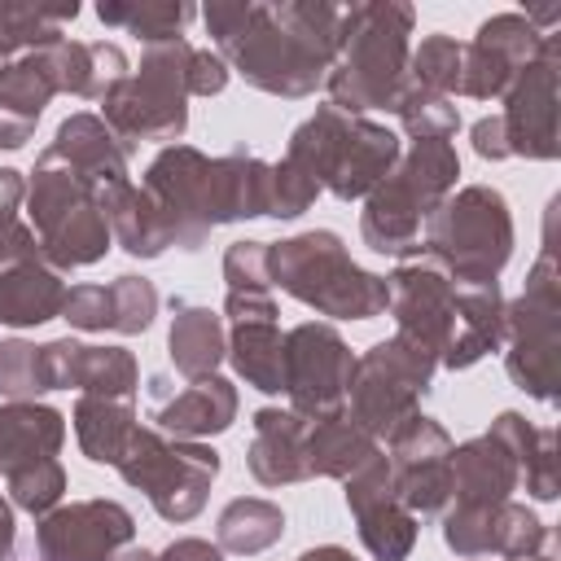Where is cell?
Listing matches in <instances>:
<instances>
[{
  "label": "cell",
  "mask_w": 561,
  "mask_h": 561,
  "mask_svg": "<svg viewBox=\"0 0 561 561\" xmlns=\"http://www.w3.org/2000/svg\"><path fill=\"white\" fill-rule=\"evenodd\" d=\"M206 31L224 57L250 88L272 96H311L337 53L342 9L320 0H215L202 9Z\"/></svg>",
  "instance_id": "1"
},
{
  "label": "cell",
  "mask_w": 561,
  "mask_h": 561,
  "mask_svg": "<svg viewBox=\"0 0 561 561\" xmlns=\"http://www.w3.org/2000/svg\"><path fill=\"white\" fill-rule=\"evenodd\" d=\"M228 83L219 53L188 39L149 44L136 75H127L105 101V127L136 149L140 140H180L188 127V96H215Z\"/></svg>",
  "instance_id": "2"
},
{
  "label": "cell",
  "mask_w": 561,
  "mask_h": 561,
  "mask_svg": "<svg viewBox=\"0 0 561 561\" xmlns=\"http://www.w3.org/2000/svg\"><path fill=\"white\" fill-rule=\"evenodd\" d=\"M412 4L377 0L342 9V35L333 66L324 75L329 105L342 114L390 110L403 79H408V35H412Z\"/></svg>",
  "instance_id": "3"
},
{
  "label": "cell",
  "mask_w": 561,
  "mask_h": 561,
  "mask_svg": "<svg viewBox=\"0 0 561 561\" xmlns=\"http://www.w3.org/2000/svg\"><path fill=\"white\" fill-rule=\"evenodd\" d=\"M26 215L48 267H92L105 259L114 232L105 219V188L70 167L57 149H44L31 184H26Z\"/></svg>",
  "instance_id": "4"
},
{
  "label": "cell",
  "mask_w": 561,
  "mask_h": 561,
  "mask_svg": "<svg viewBox=\"0 0 561 561\" xmlns=\"http://www.w3.org/2000/svg\"><path fill=\"white\" fill-rule=\"evenodd\" d=\"M267 280L333 320H373L390 302L386 276L359 267L342 237L329 228H311L267 245Z\"/></svg>",
  "instance_id": "5"
},
{
  "label": "cell",
  "mask_w": 561,
  "mask_h": 561,
  "mask_svg": "<svg viewBox=\"0 0 561 561\" xmlns=\"http://www.w3.org/2000/svg\"><path fill=\"white\" fill-rule=\"evenodd\" d=\"M456 175H460V158L451 140H412L390 167V175L364 197V215H359L364 245L390 259H412L421 250L425 219L456 188Z\"/></svg>",
  "instance_id": "6"
},
{
  "label": "cell",
  "mask_w": 561,
  "mask_h": 561,
  "mask_svg": "<svg viewBox=\"0 0 561 561\" xmlns=\"http://www.w3.org/2000/svg\"><path fill=\"white\" fill-rule=\"evenodd\" d=\"M399 153L403 149L390 127L342 114L333 105H316V114L294 127L285 162H294L302 175H311L333 197L355 202V197H368L390 175Z\"/></svg>",
  "instance_id": "7"
},
{
  "label": "cell",
  "mask_w": 561,
  "mask_h": 561,
  "mask_svg": "<svg viewBox=\"0 0 561 561\" xmlns=\"http://www.w3.org/2000/svg\"><path fill=\"white\" fill-rule=\"evenodd\" d=\"M421 254L443 263L456 285H495L513 259V215L504 193L491 184H465L460 193H447L425 219Z\"/></svg>",
  "instance_id": "8"
},
{
  "label": "cell",
  "mask_w": 561,
  "mask_h": 561,
  "mask_svg": "<svg viewBox=\"0 0 561 561\" xmlns=\"http://www.w3.org/2000/svg\"><path fill=\"white\" fill-rule=\"evenodd\" d=\"M504 368L513 386L539 403H552L561 386V276L552 237L543 241V254L526 276V289L513 302H504Z\"/></svg>",
  "instance_id": "9"
},
{
  "label": "cell",
  "mask_w": 561,
  "mask_h": 561,
  "mask_svg": "<svg viewBox=\"0 0 561 561\" xmlns=\"http://www.w3.org/2000/svg\"><path fill=\"white\" fill-rule=\"evenodd\" d=\"M118 473L127 486L145 491V500L158 508V517L193 522L210 495L215 473H219V451L140 425L131 434L127 456L118 460Z\"/></svg>",
  "instance_id": "10"
},
{
  "label": "cell",
  "mask_w": 561,
  "mask_h": 561,
  "mask_svg": "<svg viewBox=\"0 0 561 561\" xmlns=\"http://www.w3.org/2000/svg\"><path fill=\"white\" fill-rule=\"evenodd\" d=\"M434 368H438V359L425 346L394 333L355 359V373L346 386V412L373 438H386L399 421L421 412V399L430 394Z\"/></svg>",
  "instance_id": "11"
},
{
  "label": "cell",
  "mask_w": 561,
  "mask_h": 561,
  "mask_svg": "<svg viewBox=\"0 0 561 561\" xmlns=\"http://www.w3.org/2000/svg\"><path fill=\"white\" fill-rule=\"evenodd\" d=\"M145 197L158 206L171 245L175 250H202L210 228L224 224V202H219V158H206L193 145H167L145 180Z\"/></svg>",
  "instance_id": "12"
},
{
  "label": "cell",
  "mask_w": 561,
  "mask_h": 561,
  "mask_svg": "<svg viewBox=\"0 0 561 561\" xmlns=\"http://www.w3.org/2000/svg\"><path fill=\"white\" fill-rule=\"evenodd\" d=\"M557 88H561V39L548 35L539 57L517 70V79L504 92V145L508 158H535L552 162L561 153V127H557Z\"/></svg>",
  "instance_id": "13"
},
{
  "label": "cell",
  "mask_w": 561,
  "mask_h": 561,
  "mask_svg": "<svg viewBox=\"0 0 561 561\" xmlns=\"http://www.w3.org/2000/svg\"><path fill=\"white\" fill-rule=\"evenodd\" d=\"M355 373V355L333 324L302 320L285 333V394L289 408L307 421L337 412L346 403V386Z\"/></svg>",
  "instance_id": "14"
},
{
  "label": "cell",
  "mask_w": 561,
  "mask_h": 561,
  "mask_svg": "<svg viewBox=\"0 0 561 561\" xmlns=\"http://www.w3.org/2000/svg\"><path fill=\"white\" fill-rule=\"evenodd\" d=\"M451 434L425 416L412 412L386 434V460L394 478V495L412 517H434L451 500Z\"/></svg>",
  "instance_id": "15"
},
{
  "label": "cell",
  "mask_w": 561,
  "mask_h": 561,
  "mask_svg": "<svg viewBox=\"0 0 561 561\" xmlns=\"http://www.w3.org/2000/svg\"><path fill=\"white\" fill-rule=\"evenodd\" d=\"M443 539L465 561H530L548 548V526L517 500L500 504H456L443 517Z\"/></svg>",
  "instance_id": "16"
},
{
  "label": "cell",
  "mask_w": 561,
  "mask_h": 561,
  "mask_svg": "<svg viewBox=\"0 0 561 561\" xmlns=\"http://www.w3.org/2000/svg\"><path fill=\"white\" fill-rule=\"evenodd\" d=\"M136 539V522L118 500L57 504L35 526L39 561H114Z\"/></svg>",
  "instance_id": "17"
},
{
  "label": "cell",
  "mask_w": 561,
  "mask_h": 561,
  "mask_svg": "<svg viewBox=\"0 0 561 561\" xmlns=\"http://www.w3.org/2000/svg\"><path fill=\"white\" fill-rule=\"evenodd\" d=\"M386 289H390V316L399 324V337L425 346L434 359L443 355L447 346V333H451V320H456V280L447 276L443 263H434L430 254H412L403 259L390 276H386Z\"/></svg>",
  "instance_id": "18"
},
{
  "label": "cell",
  "mask_w": 561,
  "mask_h": 561,
  "mask_svg": "<svg viewBox=\"0 0 561 561\" xmlns=\"http://www.w3.org/2000/svg\"><path fill=\"white\" fill-rule=\"evenodd\" d=\"M552 31H535L526 13H495L478 26V35L465 44V66H460V96L473 101H500L517 70L539 57L543 39Z\"/></svg>",
  "instance_id": "19"
},
{
  "label": "cell",
  "mask_w": 561,
  "mask_h": 561,
  "mask_svg": "<svg viewBox=\"0 0 561 561\" xmlns=\"http://www.w3.org/2000/svg\"><path fill=\"white\" fill-rule=\"evenodd\" d=\"M346 508L355 513L359 539L377 561H403L416 543V517L399 504L390 460L377 451L364 469L346 478Z\"/></svg>",
  "instance_id": "20"
},
{
  "label": "cell",
  "mask_w": 561,
  "mask_h": 561,
  "mask_svg": "<svg viewBox=\"0 0 561 561\" xmlns=\"http://www.w3.org/2000/svg\"><path fill=\"white\" fill-rule=\"evenodd\" d=\"M149 399H153V421L162 434L171 438H210V434H224L232 421H237V386L219 373L210 377H197L188 386H171L162 373L149 377Z\"/></svg>",
  "instance_id": "21"
},
{
  "label": "cell",
  "mask_w": 561,
  "mask_h": 561,
  "mask_svg": "<svg viewBox=\"0 0 561 561\" xmlns=\"http://www.w3.org/2000/svg\"><path fill=\"white\" fill-rule=\"evenodd\" d=\"M158 316V289L145 276H114L110 285H75L66 289L61 320L83 333H145Z\"/></svg>",
  "instance_id": "22"
},
{
  "label": "cell",
  "mask_w": 561,
  "mask_h": 561,
  "mask_svg": "<svg viewBox=\"0 0 561 561\" xmlns=\"http://www.w3.org/2000/svg\"><path fill=\"white\" fill-rule=\"evenodd\" d=\"M44 364L53 390H83V394H105V399H136L140 373L131 351L123 346H83L75 337L44 342Z\"/></svg>",
  "instance_id": "23"
},
{
  "label": "cell",
  "mask_w": 561,
  "mask_h": 561,
  "mask_svg": "<svg viewBox=\"0 0 561 561\" xmlns=\"http://www.w3.org/2000/svg\"><path fill=\"white\" fill-rule=\"evenodd\" d=\"M245 469L263 486H289V482L311 478L307 473V416H298L294 408H259Z\"/></svg>",
  "instance_id": "24"
},
{
  "label": "cell",
  "mask_w": 561,
  "mask_h": 561,
  "mask_svg": "<svg viewBox=\"0 0 561 561\" xmlns=\"http://www.w3.org/2000/svg\"><path fill=\"white\" fill-rule=\"evenodd\" d=\"M504 342V294L500 285H460L456 289V320L447 333V346L438 355L443 368L460 373L500 351Z\"/></svg>",
  "instance_id": "25"
},
{
  "label": "cell",
  "mask_w": 561,
  "mask_h": 561,
  "mask_svg": "<svg viewBox=\"0 0 561 561\" xmlns=\"http://www.w3.org/2000/svg\"><path fill=\"white\" fill-rule=\"evenodd\" d=\"M66 443V416L35 399L0 403V473H18L44 460H57Z\"/></svg>",
  "instance_id": "26"
},
{
  "label": "cell",
  "mask_w": 561,
  "mask_h": 561,
  "mask_svg": "<svg viewBox=\"0 0 561 561\" xmlns=\"http://www.w3.org/2000/svg\"><path fill=\"white\" fill-rule=\"evenodd\" d=\"M517 460L513 451L486 430L460 447H451V495L456 504H500V500H513L517 491Z\"/></svg>",
  "instance_id": "27"
},
{
  "label": "cell",
  "mask_w": 561,
  "mask_h": 561,
  "mask_svg": "<svg viewBox=\"0 0 561 561\" xmlns=\"http://www.w3.org/2000/svg\"><path fill=\"white\" fill-rule=\"evenodd\" d=\"M48 149H57L70 167H79L88 180H96L101 188H105V197L110 193H118L123 184H131L127 180V158H131V149L105 127V118H96V114H70L61 127H57V136H53V145Z\"/></svg>",
  "instance_id": "28"
},
{
  "label": "cell",
  "mask_w": 561,
  "mask_h": 561,
  "mask_svg": "<svg viewBox=\"0 0 561 561\" xmlns=\"http://www.w3.org/2000/svg\"><path fill=\"white\" fill-rule=\"evenodd\" d=\"M48 66H53V79H57V92H70V96H88V101H105L123 79H127V57L118 44H105V39H57L44 48Z\"/></svg>",
  "instance_id": "29"
},
{
  "label": "cell",
  "mask_w": 561,
  "mask_h": 561,
  "mask_svg": "<svg viewBox=\"0 0 561 561\" xmlns=\"http://www.w3.org/2000/svg\"><path fill=\"white\" fill-rule=\"evenodd\" d=\"M167 351L180 377L197 381L210 377L219 368V359L228 355V329L224 316L184 298H171V333H167Z\"/></svg>",
  "instance_id": "30"
},
{
  "label": "cell",
  "mask_w": 561,
  "mask_h": 561,
  "mask_svg": "<svg viewBox=\"0 0 561 561\" xmlns=\"http://www.w3.org/2000/svg\"><path fill=\"white\" fill-rule=\"evenodd\" d=\"M377 438L346 412V403L337 412H324L316 421H307V473L320 478H351L355 469H364L377 456Z\"/></svg>",
  "instance_id": "31"
},
{
  "label": "cell",
  "mask_w": 561,
  "mask_h": 561,
  "mask_svg": "<svg viewBox=\"0 0 561 561\" xmlns=\"http://www.w3.org/2000/svg\"><path fill=\"white\" fill-rule=\"evenodd\" d=\"M61 302H66V280L44 259L18 263L0 276V324L9 329H35L61 316Z\"/></svg>",
  "instance_id": "32"
},
{
  "label": "cell",
  "mask_w": 561,
  "mask_h": 561,
  "mask_svg": "<svg viewBox=\"0 0 561 561\" xmlns=\"http://www.w3.org/2000/svg\"><path fill=\"white\" fill-rule=\"evenodd\" d=\"M224 359H232V368H237V377H245V386H254L263 394H285V333H280L276 316L232 320Z\"/></svg>",
  "instance_id": "33"
},
{
  "label": "cell",
  "mask_w": 561,
  "mask_h": 561,
  "mask_svg": "<svg viewBox=\"0 0 561 561\" xmlns=\"http://www.w3.org/2000/svg\"><path fill=\"white\" fill-rule=\"evenodd\" d=\"M136 399H105V394H79L75 403V438L79 451L92 465H114L127 456L136 434Z\"/></svg>",
  "instance_id": "34"
},
{
  "label": "cell",
  "mask_w": 561,
  "mask_h": 561,
  "mask_svg": "<svg viewBox=\"0 0 561 561\" xmlns=\"http://www.w3.org/2000/svg\"><path fill=\"white\" fill-rule=\"evenodd\" d=\"M491 434L513 451L517 478L535 500H557V430L552 425H530L522 412H500L491 421Z\"/></svg>",
  "instance_id": "35"
},
{
  "label": "cell",
  "mask_w": 561,
  "mask_h": 561,
  "mask_svg": "<svg viewBox=\"0 0 561 561\" xmlns=\"http://www.w3.org/2000/svg\"><path fill=\"white\" fill-rule=\"evenodd\" d=\"M105 219H110L114 241L136 259H158L162 250H171V232H167L158 206L145 197L140 184H123L118 193H110L105 197Z\"/></svg>",
  "instance_id": "36"
},
{
  "label": "cell",
  "mask_w": 561,
  "mask_h": 561,
  "mask_svg": "<svg viewBox=\"0 0 561 561\" xmlns=\"http://www.w3.org/2000/svg\"><path fill=\"white\" fill-rule=\"evenodd\" d=\"M280 535H285V513H280V504H272L263 495H237L219 513V552L259 557Z\"/></svg>",
  "instance_id": "37"
},
{
  "label": "cell",
  "mask_w": 561,
  "mask_h": 561,
  "mask_svg": "<svg viewBox=\"0 0 561 561\" xmlns=\"http://www.w3.org/2000/svg\"><path fill=\"white\" fill-rule=\"evenodd\" d=\"M53 96H57V79H53V66H48L44 48L4 61V70H0V114L4 118H18V123L35 127V118L44 114V105Z\"/></svg>",
  "instance_id": "38"
},
{
  "label": "cell",
  "mask_w": 561,
  "mask_h": 561,
  "mask_svg": "<svg viewBox=\"0 0 561 561\" xmlns=\"http://www.w3.org/2000/svg\"><path fill=\"white\" fill-rule=\"evenodd\" d=\"M79 4L44 9V4H0V57H22L61 39V22H75Z\"/></svg>",
  "instance_id": "39"
},
{
  "label": "cell",
  "mask_w": 561,
  "mask_h": 561,
  "mask_svg": "<svg viewBox=\"0 0 561 561\" xmlns=\"http://www.w3.org/2000/svg\"><path fill=\"white\" fill-rule=\"evenodd\" d=\"M96 18L105 26H123L127 35L149 44H167V39H184V26L197 18L193 4H171V0H140V4H96Z\"/></svg>",
  "instance_id": "40"
},
{
  "label": "cell",
  "mask_w": 561,
  "mask_h": 561,
  "mask_svg": "<svg viewBox=\"0 0 561 561\" xmlns=\"http://www.w3.org/2000/svg\"><path fill=\"white\" fill-rule=\"evenodd\" d=\"M460 66H465V44L456 35H425L412 53H408V83L451 96L460 92Z\"/></svg>",
  "instance_id": "41"
},
{
  "label": "cell",
  "mask_w": 561,
  "mask_h": 561,
  "mask_svg": "<svg viewBox=\"0 0 561 561\" xmlns=\"http://www.w3.org/2000/svg\"><path fill=\"white\" fill-rule=\"evenodd\" d=\"M403 123V131L412 140H451L456 127H460V110L451 105V96H438V92H425L416 83L403 79L394 105H390Z\"/></svg>",
  "instance_id": "42"
},
{
  "label": "cell",
  "mask_w": 561,
  "mask_h": 561,
  "mask_svg": "<svg viewBox=\"0 0 561 561\" xmlns=\"http://www.w3.org/2000/svg\"><path fill=\"white\" fill-rule=\"evenodd\" d=\"M44 390H53L44 346H31L22 337L0 342V394L4 399H35Z\"/></svg>",
  "instance_id": "43"
},
{
  "label": "cell",
  "mask_w": 561,
  "mask_h": 561,
  "mask_svg": "<svg viewBox=\"0 0 561 561\" xmlns=\"http://www.w3.org/2000/svg\"><path fill=\"white\" fill-rule=\"evenodd\" d=\"M4 482H9L13 504L26 508V513H35V517L53 513V508L61 504V495H66V469H61V460H44V465L18 469V473H9Z\"/></svg>",
  "instance_id": "44"
},
{
  "label": "cell",
  "mask_w": 561,
  "mask_h": 561,
  "mask_svg": "<svg viewBox=\"0 0 561 561\" xmlns=\"http://www.w3.org/2000/svg\"><path fill=\"white\" fill-rule=\"evenodd\" d=\"M320 197V184L311 175H302L294 162H276L267 175V215L272 219H298L311 202Z\"/></svg>",
  "instance_id": "45"
},
{
  "label": "cell",
  "mask_w": 561,
  "mask_h": 561,
  "mask_svg": "<svg viewBox=\"0 0 561 561\" xmlns=\"http://www.w3.org/2000/svg\"><path fill=\"white\" fill-rule=\"evenodd\" d=\"M228 289H272L267 280V241H232L224 254Z\"/></svg>",
  "instance_id": "46"
},
{
  "label": "cell",
  "mask_w": 561,
  "mask_h": 561,
  "mask_svg": "<svg viewBox=\"0 0 561 561\" xmlns=\"http://www.w3.org/2000/svg\"><path fill=\"white\" fill-rule=\"evenodd\" d=\"M31 259H44V254H39V241H35V232H31V224H22V219L0 224V276H4L9 267H18V263H31Z\"/></svg>",
  "instance_id": "47"
},
{
  "label": "cell",
  "mask_w": 561,
  "mask_h": 561,
  "mask_svg": "<svg viewBox=\"0 0 561 561\" xmlns=\"http://www.w3.org/2000/svg\"><path fill=\"white\" fill-rule=\"evenodd\" d=\"M473 153H478V158H491V162H504V158H508L500 114H486V118L473 123Z\"/></svg>",
  "instance_id": "48"
},
{
  "label": "cell",
  "mask_w": 561,
  "mask_h": 561,
  "mask_svg": "<svg viewBox=\"0 0 561 561\" xmlns=\"http://www.w3.org/2000/svg\"><path fill=\"white\" fill-rule=\"evenodd\" d=\"M158 561H224L219 543H206V539H175L158 552Z\"/></svg>",
  "instance_id": "49"
},
{
  "label": "cell",
  "mask_w": 561,
  "mask_h": 561,
  "mask_svg": "<svg viewBox=\"0 0 561 561\" xmlns=\"http://www.w3.org/2000/svg\"><path fill=\"white\" fill-rule=\"evenodd\" d=\"M26 202V180L13 167H0V224L18 219V206Z\"/></svg>",
  "instance_id": "50"
},
{
  "label": "cell",
  "mask_w": 561,
  "mask_h": 561,
  "mask_svg": "<svg viewBox=\"0 0 561 561\" xmlns=\"http://www.w3.org/2000/svg\"><path fill=\"white\" fill-rule=\"evenodd\" d=\"M31 123H18V118H4L0 114V149H22L26 140H31Z\"/></svg>",
  "instance_id": "51"
},
{
  "label": "cell",
  "mask_w": 561,
  "mask_h": 561,
  "mask_svg": "<svg viewBox=\"0 0 561 561\" xmlns=\"http://www.w3.org/2000/svg\"><path fill=\"white\" fill-rule=\"evenodd\" d=\"M13 539H18L13 508H9V504H4V495H0V561H13Z\"/></svg>",
  "instance_id": "52"
},
{
  "label": "cell",
  "mask_w": 561,
  "mask_h": 561,
  "mask_svg": "<svg viewBox=\"0 0 561 561\" xmlns=\"http://www.w3.org/2000/svg\"><path fill=\"white\" fill-rule=\"evenodd\" d=\"M298 561H355L346 548H337V543H324V548H311V552H302Z\"/></svg>",
  "instance_id": "53"
},
{
  "label": "cell",
  "mask_w": 561,
  "mask_h": 561,
  "mask_svg": "<svg viewBox=\"0 0 561 561\" xmlns=\"http://www.w3.org/2000/svg\"><path fill=\"white\" fill-rule=\"evenodd\" d=\"M114 561H158V552H145V548H131V552H123V557H114Z\"/></svg>",
  "instance_id": "54"
},
{
  "label": "cell",
  "mask_w": 561,
  "mask_h": 561,
  "mask_svg": "<svg viewBox=\"0 0 561 561\" xmlns=\"http://www.w3.org/2000/svg\"><path fill=\"white\" fill-rule=\"evenodd\" d=\"M530 561H557V557H552V552H539V557H530Z\"/></svg>",
  "instance_id": "55"
},
{
  "label": "cell",
  "mask_w": 561,
  "mask_h": 561,
  "mask_svg": "<svg viewBox=\"0 0 561 561\" xmlns=\"http://www.w3.org/2000/svg\"><path fill=\"white\" fill-rule=\"evenodd\" d=\"M0 70H4V57H0Z\"/></svg>",
  "instance_id": "56"
}]
</instances>
